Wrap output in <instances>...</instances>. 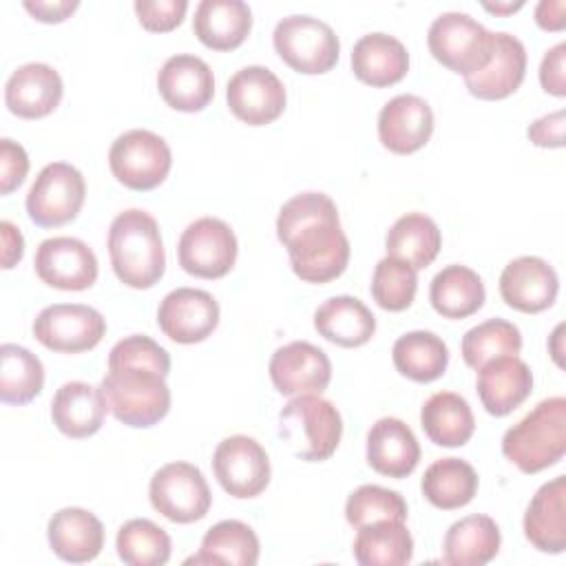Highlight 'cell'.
Instances as JSON below:
<instances>
[{"label":"cell","instance_id":"obj_1","mask_svg":"<svg viewBox=\"0 0 566 566\" xmlns=\"http://www.w3.org/2000/svg\"><path fill=\"white\" fill-rule=\"evenodd\" d=\"M276 237L287 248L292 272L307 283H327L349 263V239L338 208L325 192H301L287 199L276 217Z\"/></svg>","mask_w":566,"mask_h":566},{"label":"cell","instance_id":"obj_2","mask_svg":"<svg viewBox=\"0 0 566 566\" xmlns=\"http://www.w3.org/2000/svg\"><path fill=\"white\" fill-rule=\"evenodd\" d=\"M108 256L124 285L153 287L166 270V250L155 217L139 208L119 212L108 228Z\"/></svg>","mask_w":566,"mask_h":566},{"label":"cell","instance_id":"obj_3","mask_svg":"<svg viewBox=\"0 0 566 566\" xmlns=\"http://www.w3.org/2000/svg\"><path fill=\"white\" fill-rule=\"evenodd\" d=\"M502 453L522 471L539 473L566 453V398L553 396L537 402L517 424L506 429Z\"/></svg>","mask_w":566,"mask_h":566},{"label":"cell","instance_id":"obj_4","mask_svg":"<svg viewBox=\"0 0 566 566\" xmlns=\"http://www.w3.org/2000/svg\"><path fill=\"white\" fill-rule=\"evenodd\" d=\"M108 411L124 424L146 429L157 424L170 409L166 376L146 365H115L99 382Z\"/></svg>","mask_w":566,"mask_h":566},{"label":"cell","instance_id":"obj_5","mask_svg":"<svg viewBox=\"0 0 566 566\" xmlns=\"http://www.w3.org/2000/svg\"><path fill=\"white\" fill-rule=\"evenodd\" d=\"M279 436L296 458L323 462L338 449L343 418L321 394H301L279 411Z\"/></svg>","mask_w":566,"mask_h":566},{"label":"cell","instance_id":"obj_6","mask_svg":"<svg viewBox=\"0 0 566 566\" xmlns=\"http://www.w3.org/2000/svg\"><path fill=\"white\" fill-rule=\"evenodd\" d=\"M427 44L442 66L467 77L491 60L493 33L469 13L444 11L429 24Z\"/></svg>","mask_w":566,"mask_h":566},{"label":"cell","instance_id":"obj_7","mask_svg":"<svg viewBox=\"0 0 566 566\" xmlns=\"http://www.w3.org/2000/svg\"><path fill=\"white\" fill-rule=\"evenodd\" d=\"M279 57L294 71L321 75L336 66L340 42L334 29L312 15H287L272 33Z\"/></svg>","mask_w":566,"mask_h":566},{"label":"cell","instance_id":"obj_8","mask_svg":"<svg viewBox=\"0 0 566 566\" xmlns=\"http://www.w3.org/2000/svg\"><path fill=\"white\" fill-rule=\"evenodd\" d=\"M113 177L130 190H153L170 172L172 153L164 137L146 128L122 133L108 150Z\"/></svg>","mask_w":566,"mask_h":566},{"label":"cell","instance_id":"obj_9","mask_svg":"<svg viewBox=\"0 0 566 566\" xmlns=\"http://www.w3.org/2000/svg\"><path fill=\"white\" fill-rule=\"evenodd\" d=\"M86 197L82 172L66 164H46L27 192V214L40 228H57L73 221Z\"/></svg>","mask_w":566,"mask_h":566},{"label":"cell","instance_id":"obj_10","mask_svg":"<svg viewBox=\"0 0 566 566\" xmlns=\"http://www.w3.org/2000/svg\"><path fill=\"white\" fill-rule=\"evenodd\" d=\"M150 504L166 520L190 524L210 511V486L203 473L190 462H168L150 478Z\"/></svg>","mask_w":566,"mask_h":566},{"label":"cell","instance_id":"obj_11","mask_svg":"<svg viewBox=\"0 0 566 566\" xmlns=\"http://www.w3.org/2000/svg\"><path fill=\"white\" fill-rule=\"evenodd\" d=\"M237 237L217 217H201L186 226L177 243L179 265L199 279H221L237 261Z\"/></svg>","mask_w":566,"mask_h":566},{"label":"cell","instance_id":"obj_12","mask_svg":"<svg viewBox=\"0 0 566 566\" xmlns=\"http://www.w3.org/2000/svg\"><path fill=\"white\" fill-rule=\"evenodd\" d=\"M106 334L104 316L82 303H53L33 321V336L46 349L80 354L93 349Z\"/></svg>","mask_w":566,"mask_h":566},{"label":"cell","instance_id":"obj_13","mask_svg":"<svg viewBox=\"0 0 566 566\" xmlns=\"http://www.w3.org/2000/svg\"><path fill=\"white\" fill-rule=\"evenodd\" d=\"M212 471L221 489L239 500L256 497L270 484V458L250 436L223 438L212 455Z\"/></svg>","mask_w":566,"mask_h":566},{"label":"cell","instance_id":"obj_14","mask_svg":"<svg viewBox=\"0 0 566 566\" xmlns=\"http://www.w3.org/2000/svg\"><path fill=\"white\" fill-rule=\"evenodd\" d=\"M226 99L232 115L248 126H265L285 111V86L265 66L252 64L239 69L226 86Z\"/></svg>","mask_w":566,"mask_h":566},{"label":"cell","instance_id":"obj_15","mask_svg":"<svg viewBox=\"0 0 566 566\" xmlns=\"http://www.w3.org/2000/svg\"><path fill=\"white\" fill-rule=\"evenodd\" d=\"M33 265L42 283L66 292L88 290L97 281V256L75 237L44 239L35 250Z\"/></svg>","mask_w":566,"mask_h":566},{"label":"cell","instance_id":"obj_16","mask_svg":"<svg viewBox=\"0 0 566 566\" xmlns=\"http://www.w3.org/2000/svg\"><path fill=\"white\" fill-rule=\"evenodd\" d=\"M157 325L175 343H201L219 325V303L206 290L177 287L161 298Z\"/></svg>","mask_w":566,"mask_h":566},{"label":"cell","instance_id":"obj_17","mask_svg":"<svg viewBox=\"0 0 566 566\" xmlns=\"http://www.w3.org/2000/svg\"><path fill=\"white\" fill-rule=\"evenodd\" d=\"M270 378L283 396L321 394L332 380V363L321 347L307 340H292L272 354Z\"/></svg>","mask_w":566,"mask_h":566},{"label":"cell","instance_id":"obj_18","mask_svg":"<svg viewBox=\"0 0 566 566\" xmlns=\"http://www.w3.org/2000/svg\"><path fill=\"white\" fill-rule=\"evenodd\" d=\"M559 292V279L553 265L539 256H517L500 274L502 301L524 314L548 310Z\"/></svg>","mask_w":566,"mask_h":566},{"label":"cell","instance_id":"obj_19","mask_svg":"<svg viewBox=\"0 0 566 566\" xmlns=\"http://www.w3.org/2000/svg\"><path fill=\"white\" fill-rule=\"evenodd\" d=\"M157 88L170 108L199 113L214 95V77L206 60L192 53H177L161 64Z\"/></svg>","mask_w":566,"mask_h":566},{"label":"cell","instance_id":"obj_20","mask_svg":"<svg viewBox=\"0 0 566 566\" xmlns=\"http://www.w3.org/2000/svg\"><path fill=\"white\" fill-rule=\"evenodd\" d=\"M433 133L431 106L411 93L391 97L378 115L380 144L396 155H411L420 150Z\"/></svg>","mask_w":566,"mask_h":566},{"label":"cell","instance_id":"obj_21","mask_svg":"<svg viewBox=\"0 0 566 566\" xmlns=\"http://www.w3.org/2000/svg\"><path fill=\"white\" fill-rule=\"evenodd\" d=\"M64 93L60 73L44 62L18 66L4 84L7 108L22 119H40L51 115Z\"/></svg>","mask_w":566,"mask_h":566},{"label":"cell","instance_id":"obj_22","mask_svg":"<svg viewBox=\"0 0 566 566\" xmlns=\"http://www.w3.org/2000/svg\"><path fill=\"white\" fill-rule=\"evenodd\" d=\"M526 75V49L511 33H493V51L486 66L464 77L469 93L478 99H504L520 88Z\"/></svg>","mask_w":566,"mask_h":566},{"label":"cell","instance_id":"obj_23","mask_svg":"<svg viewBox=\"0 0 566 566\" xmlns=\"http://www.w3.org/2000/svg\"><path fill=\"white\" fill-rule=\"evenodd\" d=\"M478 396L491 416H506L533 391V371L517 356H500L478 369Z\"/></svg>","mask_w":566,"mask_h":566},{"label":"cell","instance_id":"obj_24","mask_svg":"<svg viewBox=\"0 0 566 566\" xmlns=\"http://www.w3.org/2000/svg\"><path fill=\"white\" fill-rule=\"evenodd\" d=\"M46 537L51 551L71 564H86L104 548V526L99 517L80 506H66L53 513Z\"/></svg>","mask_w":566,"mask_h":566},{"label":"cell","instance_id":"obj_25","mask_svg":"<svg viewBox=\"0 0 566 566\" xmlns=\"http://www.w3.org/2000/svg\"><path fill=\"white\" fill-rule=\"evenodd\" d=\"M367 462L387 478H407L420 462V444L400 418H380L367 431Z\"/></svg>","mask_w":566,"mask_h":566},{"label":"cell","instance_id":"obj_26","mask_svg":"<svg viewBox=\"0 0 566 566\" xmlns=\"http://www.w3.org/2000/svg\"><path fill=\"white\" fill-rule=\"evenodd\" d=\"M524 535L542 553L566 548V478L544 482L531 497L524 513Z\"/></svg>","mask_w":566,"mask_h":566},{"label":"cell","instance_id":"obj_27","mask_svg":"<svg viewBox=\"0 0 566 566\" xmlns=\"http://www.w3.org/2000/svg\"><path fill=\"white\" fill-rule=\"evenodd\" d=\"M106 402L99 387L82 380L64 382L51 400L53 424L69 438H88L97 433L106 418Z\"/></svg>","mask_w":566,"mask_h":566},{"label":"cell","instance_id":"obj_28","mask_svg":"<svg viewBox=\"0 0 566 566\" xmlns=\"http://www.w3.org/2000/svg\"><path fill=\"white\" fill-rule=\"evenodd\" d=\"M352 71L363 84L391 86L407 75L409 53L394 35L367 33L352 49Z\"/></svg>","mask_w":566,"mask_h":566},{"label":"cell","instance_id":"obj_29","mask_svg":"<svg viewBox=\"0 0 566 566\" xmlns=\"http://www.w3.org/2000/svg\"><path fill=\"white\" fill-rule=\"evenodd\" d=\"M252 29V11L243 0H201L195 9L192 31L214 51H232Z\"/></svg>","mask_w":566,"mask_h":566},{"label":"cell","instance_id":"obj_30","mask_svg":"<svg viewBox=\"0 0 566 566\" xmlns=\"http://www.w3.org/2000/svg\"><path fill=\"white\" fill-rule=\"evenodd\" d=\"M316 332L338 347H360L376 332V316L356 296H332L314 312Z\"/></svg>","mask_w":566,"mask_h":566},{"label":"cell","instance_id":"obj_31","mask_svg":"<svg viewBox=\"0 0 566 566\" xmlns=\"http://www.w3.org/2000/svg\"><path fill=\"white\" fill-rule=\"evenodd\" d=\"M502 544L500 528L489 515H467L449 526L442 542V562L449 566H484Z\"/></svg>","mask_w":566,"mask_h":566},{"label":"cell","instance_id":"obj_32","mask_svg":"<svg viewBox=\"0 0 566 566\" xmlns=\"http://www.w3.org/2000/svg\"><path fill=\"white\" fill-rule=\"evenodd\" d=\"M486 292L480 274L467 265L442 268L429 285V301L444 318H467L484 305Z\"/></svg>","mask_w":566,"mask_h":566},{"label":"cell","instance_id":"obj_33","mask_svg":"<svg viewBox=\"0 0 566 566\" xmlns=\"http://www.w3.org/2000/svg\"><path fill=\"white\" fill-rule=\"evenodd\" d=\"M420 424L427 438L438 447H462L475 431L469 402L453 391L429 396L420 409Z\"/></svg>","mask_w":566,"mask_h":566},{"label":"cell","instance_id":"obj_34","mask_svg":"<svg viewBox=\"0 0 566 566\" xmlns=\"http://www.w3.org/2000/svg\"><path fill=\"white\" fill-rule=\"evenodd\" d=\"M352 551L360 566H402L413 557V537L405 522L380 520L358 528Z\"/></svg>","mask_w":566,"mask_h":566},{"label":"cell","instance_id":"obj_35","mask_svg":"<svg viewBox=\"0 0 566 566\" xmlns=\"http://www.w3.org/2000/svg\"><path fill=\"white\" fill-rule=\"evenodd\" d=\"M442 245V234L436 221L422 212H407L387 230L385 248L387 256H396L409 263L413 270H422L433 263Z\"/></svg>","mask_w":566,"mask_h":566},{"label":"cell","instance_id":"obj_36","mask_svg":"<svg viewBox=\"0 0 566 566\" xmlns=\"http://www.w3.org/2000/svg\"><path fill=\"white\" fill-rule=\"evenodd\" d=\"M259 537L239 520H221L201 539L197 555L188 557L186 564H232L254 566L259 562Z\"/></svg>","mask_w":566,"mask_h":566},{"label":"cell","instance_id":"obj_37","mask_svg":"<svg viewBox=\"0 0 566 566\" xmlns=\"http://www.w3.org/2000/svg\"><path fill=\"white\" fill-rule=\"evenodd\" d=\"M422 495L442 511L467 506L478 493L475 469L460 458H440L427 467L420 480Z\"/></svg>","mask_w":566,"mask_h":566},{"label":"cell","instance_id":"obj_38","mask_svg":"<svg viewBox=\"0 0 566 566\" xmlns=\"http://www.w3.org/2000/svg\"><path fill=\"white\" fill-rule=\"evenodd\" d=\"M391 358L396 369L416 382H431L447 371L449 347L447 343L427 329L402 334L394 347Z\"/></svg>","mask_w":566,"mask_h":566},{"label":"cell","instance_id":"obj_39","mask_svg":"<svg viewBox=\"0 0 566 566\" xmlns=\"http://www.w3.org/2000/svg\"><path fill=\"white\" fill-rule=\"evenodd\" d=\"M0 400L7 405H27L44 387L42 360L22 345L4 343L0 347Z\"/></svg>","mask_w":566,"mask_h":566},{"label":"cell","instance_id":"obj_40","mask_svg":"<svg viewBox=\"0 0 566 566\" xmlns=\"http://www.w3.org/2000/svg\"><path fill=\"white\" fill-rule=\"evenodd\" d=\"M117 555L128 566H164L170 559V535L146 517L128 520L115 539Z\"/></svg>","mask_w":566,"mask_h":566},{"label":"cell","instance_id":"obj_41","mask_svg":"<svg viewBox=\"0 0 566 566\" xmlns=\"http://www.w3.org/2000/svg\"><path fill=\"white\" fill-rule=\"evenodd\" d=\"M462 358L469 367L480 369L484 363L500 356H517L522 349V334L517 325L504 318H489L471 327L462 336Z\"/></svg>","mask_w":566,"mask_h":566},{"label":"cell","instance_id":"obj_42","mask_svg":"<svg viewBox=\"0 0 566 566\" xmlns=\"http://www.w3.org/2000/svg\"><path fill=\"white\" fill-rule=\"evenodd\" d=\"M418 270H413L409 263L385 256L376 263L374 276H371V296L374 301L387 310V312H402L407 310L418 290Z\"/></svg>","mask_w":566,"mask_h":566},{"label":"cell","instance_id":"obj_43","mask_svg":"<svg viewBox=\"0 0 566 566\" xmlns=\"http://www.w3.org/2000/svg\"><path fill=\"white\" fill-rule=\"evenodd\" d=\"M345 517L354 528H360L380 520H407V502L398 491L363 484L349 493L345 502Z\"/></svg>","mask_w":566,"mask_h":566},{"label":"cell","instance_id":"obj_44","mask_svg":"<svg viewBox=\"0 0 566 566\" xmlns=\"http://www.w3.org/2000/svg\"><path fill=\"white\" fill-rule=\"evenodd\" d=\"M115 365H146V367H153L159 374L168 376L170 356L150 336L133 334L113 345V349L108 354V367H115Z\"/></svg>","mask_w":566,"mask_h":566},{"label":"cell","instance_id":"obj_45","mask_svg":"<svg viewBox=\"0 0 566 566\" xmlns=\"http://www.w3.org/2000/svg\"><path fill=\"white\" fill-rule=\"evenodd\" d=\"M188 11L186 0H135L139 24L153 33H166L181 24Z\"/></svg>","mask_w":566,"mask_h":566},{"label":"cell","instance_id":"obj_46","mask_svg":"<svg viewBox=\"0 0 566 566\" xmlns=\"http://www.w3.org/2000/svg\"><path fill=\"white\" fill-rule=\"evenodd\" d=\"M27 172H29L27 150L18 142L2 137L0 139V192L2 195L13 192L24 181Z\"/></svg>","mask_w":566,"mask_h":566},{"label":"cell","instance_id":"obj_47","mask_svg":"<svg viewBox=\"0 0 566 566\" xmlns=\"http://www.w3.org/2000/svg\"><path fill=\"white\" fill-rule=\"evenodd\" d=\"M564 60H566V44L559 42L553 49L546 51L539 64V82L542 88L555 97L566 95V73H564Z\"/></svg>","mask_w":566,"mask_h":566},{"label":"cell","instance_id":"obj_48","mask_svg":"<svg viewBox=\"0 0 566 566\" xmlns=\"http://www.w3.org/2000/svg\"><path fill=\"white\" fill-rule=\"evenodd\" d=\"M526 135L535 146L562 148L564 146V111H555L537 117L526 128Z\"/></svg>","mask_w":566,"mask_h":566},{"label":"cell","instance_id":"obj_49","mask_svg":"<svg viewBox=\"0 0 566 566\" xmlns=\"http://www.w3.org/2000/svg\"><path fill=\"white\" fill-rule=\"evenodd\" d=\"M24 9L40 22H62L66 20L77 7V0H24Z\"/></svg>","mask_w":566,"mask_h":566},{"label":"cell","instance_id":"obj_50","mask_svg":"<svg viewBox=\"0 0 566 566\" xmlns=\"http://www.w3.org/2000/svg\"><path fill=\"white\" fill-rule=\"evenodd\" d=\"M0 234H2V268L11 270L24 254V239H22V232L7 219L0 223Z\"/></svg>","mask_w":566,"mask_h":566},{"label":"cell","instance_id":"obj_51","mask_svg":"<svg viewBox=\"0 0 566 566\" xmlns=\"http://www.w3.org/2000/svg\"><path fill=\"white\" fill-rule=\"evenodd\" d=\"M535 22L544 31H562L566 24V2L564 0H542L535 7Z\"/></svg>","mask_w":566,"mask_h":566},{"label":"cell","instance_id":"obj_52","mask_svg":"<svg viewBox=\"0 0 566 566\" xmlns=\"http://www.w3.org/2000/svg\"><path fill=\"white\" fill-rule=\"evenodd\" d=\"M482 7H484L486 11H491V13L509 15V13L517 11V9H522L524 2H522V0H517V2H482Z\"/></svg>","mask_w":566,"mask_h":566}]
</instances>
